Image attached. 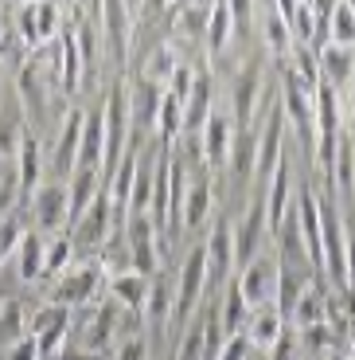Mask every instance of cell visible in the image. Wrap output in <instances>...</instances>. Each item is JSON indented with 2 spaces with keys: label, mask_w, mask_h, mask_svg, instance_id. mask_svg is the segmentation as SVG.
<instances>
[{
  "label": "cell",
  "mask_w": 355,
  "mask_h": 360,
  "mask_svg": "<svg viewBox=\"0 0 355 360\" xmlns=\"http://www.w3.org/2000/svg\"><path fill=\"white\" fill-rule=\"evenodd\" d=\"M246 352H250L246 333H234V337L222 341V349H219V356H215V360H246Z\"/></svg>",
  "instance_id": "c3c4849f"
},
{
  "label": "cell",
  "mask_w": 355,
  "mask_h": 360,
  "mask_svg": "<svg viewBox=\"0 0 355 360\" xmlns=\"http://www.w3.org/2000/svg\"><path fill=\"white\" fill-rule=\"evenodd\" d=\"M262 36H266V51L274 59H289V51H293V32H289V20H285L281 4H269L262 12Z\"/></svg>",
  "instance_id": "484cf974"
},
{
  "label": "cell",
  "mask_w": 355,
  "mask_h": 360,
  "mask_svg": "<svg viewBox=\"0 0 355 360\" xmlns=\"http://www.w3.org/2000/svg\"><path fill=\"white\" fill-rule=\"evenodd\" d=\"M184 196H187V169L180 157H172V172H168V235L172 239L184 227Z\"/></svg>",
  "instance_id": "1f68e13d"
},
{
  "label": "cell",
  "mask_w": 355,
  "mask_h": 360,
  "mask_svg": "<svg viewBox=\"0 0 355 360\" xmlns=\"http://www.w3.org/2000/svg\"><path fill=\"white\" fill-rule=\"evenodd\" d=\"M39 63H24L20 67V94H24V106L27 114L43 117L47 114V94H43V82H39Z\"/></svg>",
  "instance_id": "836d02e7"
},
{
  "label": "cell",
  "mask_w": 355,
  "mask_h": 360,
  "mask_svg": "<svg viewBox=\"0 0 355 360\" xmlns=\"http://www.w3.org/2000/svg\"><path fill=\"white\" fill-rule=\"evenodd\" d=\"M285 122H293L304 153H316V86H304L289 67H285V98H281Z\"/></svg>",
  "instance_id": "6da1fadb"
},
{
  "label": "cell",
  "mask_w": 355,
  "mask_h": 360,
  "mask_svg": "<svg viewBox=\"0 0 355 360\" xmlns=\"http://www.w3.org/2000/svg\"><path fill=\"white\" fill-rule=\"evenodd\" d=\"M207 12H211V4H187V8H172V16H176V32L187 39H203L207 32Z\"/></svg>",
  "instance_id": "60d3db41"
},
{
  "label": "cell",
  "mask_w": 355,
  "mask_h": 360,
  "mask_svg": "<svg viewBox=\"0 0 355 360\" xmlns=\"http://www.w3.org/2000/svg\"><path fill=\"white\" fill-rule=\"evenodd\" d=\"M211 184L207 180H196L184 196V227H203L207 212H211Z\"/></svg>",
  "instance_id": "74e56055"
},
{
  "label": "cell",
  "mask_w": 355,
  "mask_h": 360,
  "mask_svg": "<svg viewBox=\"0 0 355 360\" xmlns=\"http://www.w3.org/2000/svg\"><path fill=\"white\" fill-rule=\"evenodd\" d=\"M254 145H257V134L254 129H246V134H234V145H231V169H234V176L246 184L250 176H254Z\"/></svg>",
  "instance_id": "f35d334b"
},
{
  "label": "cell",
  "mask_w": 355,
  "mask_h": 360,
  "mask_svg": "<svg viewBox=\"0 0 355 360\" xmlns=\"http://www.w3.org/2000/svg\"><path fill=\"white\" fill-rule=\"evenodd\" d=\"M316 67H320V82H324V86H332L336 94H347V86L355 82V47L320 44L316 47Z\"/></svg>",
  "instance_id": "8fae6325"
},
{
  "label": "cell",
  "mask_w": 355,
  "mask_h": 360,
  "mask_svg": "<svg viewBox=\"0 0 355 360\" xmlns=\"http://www.w3.org/2000/svg\"><path fill=\"white\" fill-rule=\"evenodd\" d=\"M203 255H207V282H231V270H234V227L227 219L211 227L203 243Z\"/></svg>",
  "instance_id": "4fadbf2b"
},
{
  "label": "cell",
  "mask_w": 355,
  "mask_h": 360,
  "mask_svg": "<svg viewBox=\"0 0 355 360\" xmlns=\"http://www.w3.org/2000/svg\"><path fill=\"white\" fill-rule=\"evenodd\" d=\"M67 325H71V314H67V306H59V302L43 306L36 317H32V321H27V337H36L39 356H47V352H59L62 337H67Z\"/></svg>",
  "instance_id": "9a60e30c"
},
{
  "label": "cell",
  "mask_w": 355,
  "mask_h": 360,
  "mask_svg": "<svg viewBox=\"0 0 355 360\" xmlns=\"http://www.w3.org/2000/svg\"><path fill=\"white\" fill-rule=\"evenodd\" d=\"M109 294H114V302H121L125 309L141 314L145 297H149V278L137 274V270H117L114 278H109Z\"/></svg>",
  "instance_id": "83f0119b"
},
{
  "label": "cell",
  "mask_w": 355,
  "mask_h": 360,
  "mask_svg": "<svg viewBox=\"0 0 355 360\" xmlns=\"http://www.w3.org/2000/svg\"><path fill=\"white\" fill-rule=\"evenodd\" d=\"M199 145H203V165L207 169H222L231 161V145H234V122L231 114H219L211 110V117L199 129Z\"/></svg>",
  "instance_id": "7c38bea8"
},
{
  "label": "cell",
  "mask_w": 355,
  "mask_h": 360,
  "mask_svg": "<svg viewBox=\"0 0 355 360\" xmlns=\"http://www.w3.org/2000/svg\"><path fill=\"white\" fill-rule=\"evenodd\" d=\"M231 39H234V12H231V4H211V12H207V32H203L207 55L219 59V55L231 47Z\"/></svg>",
  "instance_id": "4316f807"
},
{
  "label": "cell",
  "mask_w": 355,
  "mask_h": 360,
  "mask_svg": "<svg viewBox=\"0 0 355 360\" xmlns=\"http://www.w3.org/2000/svg\"><path fill=\"white\" fill-rule=\"evenodd\" d=\"M32 212H36L43 231H62V224H71L67 216V184H39V192L32 196Z\"/></svg>",
  "instance_id": "ffe728a7"
},
{
  "label": "cell",
  "mask_w": 355,
  "mask_h": 360,
  "mask_svg": "<svg viewBox=\"0 0 355 360\" xmlns=\"http://www.w3.org/2000/svg\"><path fill=\"white\" fill-rule=\"evenodd\" d=\"M114 306H102L98 314H94V325H90V333H86V349L90 352H102L109 349V341H114Z\"/></svg>",
  "instance_id": "7bdbcfd3"
},
{
  "label": "cell",
  "mask_w": 355,
  "mask_h": 360,
  "mask_svg": "<svg viewBox=\"0 0 355 360\" xmlns=\"http://www.w3.org/2000/svg\"><path fill=\"white\" fill-rule=\"evenodd\" d=\"M20 239H24V227H20L12 216H8V219H0V262L8 259V255H16Z\"/></svg>",
  "instance_id": "bcb514c9"
},
{
  "label": "cell",
  "mask_w": 355,
  "mask_h": 360,
  "mask_svg": "<svg viewBox=\"0 0 355 360\" xmlns=\"http://www.w3.org/2000/svg\"><path fill=\"white\" fill-rule=\"evenodd\" d=\"M109 231H114V204H109V192L102 188L94 196V204L86 207V216L79 224H71V239H74V247L94 251V247H106Z\"/></svg>",
  "instance_id": "52a82bcc"
},
{
  "label": "cell",
  "mask_w": 355,
  "mask_h": 360,
  "mask_svg": "<svg viewBox=\"0 0 355 360\" xmlns=\"http://www.w3.org/2000/svg\"><path fill=\"white\" fill-rule=\"evenodd\" d=\"M289 192H293V176H289V161L281 157V165L274 169V176L266 180L262 200H266V227L269 231H281L285 216H289Z\"/></svg>",
  "instance_id": "ac0fdd59"
},
{
  "label": "cell",
  "mask_w": 355,
  "mask_h": 360,
  "mask_svg": "<svg viewBox=\"0 0 355 360\" xmlns=\"http://www.w3.org/2000/svg\"><path fill=\"white\" fill-rule=\"evenodd\" d=\"M98 278H102L98 266H79V270H71V274H62V282L55 286V302H59V306H82V302L94 297Z\"/></svg>",
  "instance_id": "cb8c5ba5"
},
{
  "label": "cell",
  "mask_w": 355,
  "mask_h": 360,
  "mask_svg": "<svg viewBox=\"0 0 355 360\" xmlns=\"http://www.w3.org/2000/svg\"><path fill=\"white\" fill-rule=\"evenodd\" d=\"M289 321H293L297 333H301V329H312V325H324L328 321V294H324L320 286H304V294L293 306Z\"/></svg>",
  "instance_id": "f1b7e54d"
},
{
  "label": "cell",
  "mask_w": 355,
  "mask_h": 360,
  "mask_svg": "<svg viewBox=\"0 0 355 360\" xmlns=\"http://www.w3.org/2000/svg\"><path fill=\"white\" fill-rule=\"evenodd\" d=\"M102 165H106V122H102V110H94V114H86V122H82L79 169L102 172Z\"/></svg>",
  "instance_id": "603a6c76"
},
{
  "label": "cell",
  "mask_w": 355,
  "mask_h": 360,
  "mask_svg": "<svg viewBox=\"0 0 355 360\" xmlns=\"http://www.w3.org/2000/svg\"><path fill=\"white\" fill-rule=\"evenodd\" d=\"M234 282H239V294H242V302H246L250 309L269 306V302H274V286H277V262L257 255L250 266L239 270V278Z\"/></svg>",
  "instance_id": "30bf717a"
},
{
  "label": "cell",
  "mask_w": 355,
  "mask_h": 360,
  "mask_svg": "<svg viewBox=\"0 0 355 360\" xmlns=\"http://www.w3.org/2000/svg\"><path fill=\"white\" fill-rule=\"evenodd\" d=\"M172 306H176V286L156 274V282H149V297H145V309L152 314V325H156V329L172 317Z\"/></svg>",
  "instance_id": "d590c367"
},
{
  "label": "cell",
  "mask_w": 355,
  "mask_h": 360,
  "mask_svg": "<svg viewBox=\"0 0 355 360\" xmlns=\"http://www.w3.org/2000/svg\"><path fill=\"white\" fill-rule=\"evenodd\" d=\"M98 192H102V172H94V169L71 172V180H67V216H71V224H79L86 216V207L94 204Z\"/></svg>",
  "instance_id": "44dd1931"
},
{
  "label": "cell",
  "mask_w": 355,
  "mask_h": 360,
  "mask_svg": "<svg viewBox=\"0 0 355 360\" xmlns=\"http://www.w3.org/2000/svg\"><path fill=\"white\" fill-rule=\"evenodd\" d=\"M328 360H351V356H344V352L336 349V352H328Z\"/></svg>",
  "instance_id": "db71d44e"
},
{
  "label": "cell",
  "mask_w": 355,
  "mask_h": 360,
  "mask_svg": "<svg viewBox=\"0 0 355 360\" xmlns=\"http://www.w3.org/2000/svg\"><path fill=\"white\" fill-rule=\"evenodd\" d=\"M71 255H74V239L71 231H59L47 243V259H43V278H62L67 266H71Z\"/></svg>",
  "instance_id": "8d00e7d4"
},
{
  "label": "cell",
  "mask_w": 355,
  "mask_h": 360,
  "mask_svg": "<svg viewBox=\"0 0 355 360\" xmlns=\"http://www.w3.org/2000/svg\"><path fill=\"white\" fill-rule=\"evenodd\" d=\"M160 102H164V86H156L152 79L137 75L129 82V117L141 134H156V117H160Z\"/></svg>",
  "instance_id": "5bb4252c"
},
{
  "label": "cell",
  "mask_w": 355,
  "mask_h": 360,
  "mask_svg": "<svg viewBox=\"0 0 355 360\" xmlns=\"http://www.w3.org/2000/svg\"><path fill=\"white\" fill-rule=\"evenodd\" d=\"M149 204H152V165L141 161L137 165V180H133V196H129V219L149 216Z\"/></svg>",
  "instance_id": "b9f144b4"
},
{
  "label": "cell",
  "mask_w": 355,
  "mask_h": 360,
  "mask_svg": "<svg viewBox=\"0 0 355 360\" xmlns=\"http://www.w3.org/2000/svg\"><path fill=\"white\" fill-rule=\"evenodd\" d=\"M125 247L133 251V270L149 278L156 270V231H152L149 216H133L125 224Z\"/></svg>",
  "instance_id": "e0dca14e"
},
{
  "label": "cell",
  "mask_w": 355,
  "mask_h": 360,
  "mask_svg": "<svg viewBox=\"0 0 355 360\" xmlns=\"http://www.w3.org/2000/svg\"><path fill=\"white\" fill-rule=\"evenodd\" d=\"M102 122H106V165L102 172L114 176V169L121 165L125 157V141H129V126H133V117H129V82L125 75L109 86L106 94V110H102Z\"/></svg>",
  "instance_id": "7a4b0ae2"
},
{
  "label": "cell",
  "mask_w": 355,
  "mask_h": 360,
  "mask_svg": "<svg viewBox=\"0 0 355 360\" xmlns=\"http://www.w3.org/2000/svg\"><path fill=\"white\" fill-rule=\"evenodd\" d=\"M293 345H297V337L289 333V329H285L281 341L274 345V360H293Z\"/></svg>",
  "instance_id": "f907efd6"
},
{
  "label": "cell",
  "mask_w": 355,
  "mask_h": 360,
  "mask_svg": "<svg viewBox=\"0 0 355 360\" xmlns=\"http://www.w3.org/2000/svg\"><path fill=\"white\" fill-rule=\"evenodd\" d=\"M16 255H20V278H24V282L43 278V259H47L43 235H39V231H24V239H20Z\"/></svg>",
  "instance_id": "d6a6232c"
},
{
  "label": "cell",
  "mask_w": 355,
  "mask_h": 360,
  "mask_svg": "<svg viewBox=\"0 0 355 360\" xmlns=\"http://www.w3.org/2000/svg\"><path fill=\"white\" fill-rule=\"evenodd\" d=\"M98 27L102 39L109 47V59L114 63H125L129 59V47H133V27H137V8L133 4H102L98 8Z\"/></svg>",
  "instance_id": "277c9868"
},
{
  "label": "cell",
  "mask_w": 355,
  "mask_h": 360,
  "mask_svg": "<svg viewBox=\"0 0 355 360\" xmlns=\"http://www.w3.org/2000/svg\"><path fill=\"white\" fill-rule=\"evenodd\" d=\"M301 341H304V349L312 352V360L316 356H328V352H336V333L328 329V321L324 325H312V329H301Z\"/></svg>",
  "instance_id": "f6af8a7d"
},
{
  "label": "cell",
  "mask_w": 355,
  "mask_h": 360,
  "mask_svg": "<svg viewBox=\"0 0 355 360\" xmlns=\"http://www.w3.org/2000/svg\"><path fill=\"white\" fill-rule=\"evenodd\" d=\"M257 98H262V67L246 63L239 67L234 75V90H231V122H234V134H246L254 129L250 122L257 117Z\"/></svg>",
  "instance_id": "8992f818"
},
{
  "label": "cell",
  "mask_w": 355,
  "mask_h": 360,
  "mask_svg": "<svg viewBox=\"0 0 355 360\" xmlns=\"http://www.w3.org/2000/svg\"><path fill=\"white\" fill-rule=\"evenodd\" d=\"M347 290H355V235H347Z\"/></svg>",
  "instance_id": "816d5d0a"
},
{
  "label": "cell",
  "mask_w": 355,
  "mask_h": 360,
  "mask_svg": "<svg viewBox=\"0 0 355 360\" xmlns=\"http://www.w3.org/2000/svg\"><path fill=\"white\" fill-rule=\"evenodd\" d=\"M0 360H39V345H36V337H16V341H12V349L4 352V356Z\"/></svg>",
  "instance_id": "7dc6e473"
},
{
  "label": "cell",
  "mask_w": 355,
  "mask_h": 360,
  "mask_svg": "<svg viewBox=\"0 0 355 360\" xmlns=\"http://www.w3.org/2000/svg\"><path fill=\"white\" fill-rule=\"evenodd\" d=\"M149 356V345L141 341V337H129V341L117 349V360H145Z\"/></svg>",
  "instance_id": "681fc988"
},
{
  "label": "cell",
  "mask_w": 355,
  "mask_h": 360,
  "mask_svg": "<svg viewBox=\"0 0 355 360\" xmlns=\"http://www.w3.org/2000/svg\"><path fill=\"white\" fill-rule=\"evenodd\" d=\"M82 122H86L82 110H67V114H62V129H59V137H55V169H59V176H67V180H71V172L79 169Z\"/></svg>",
  "instance_id": "2e32d148"
},
{
  "label": "cell",
  "mask_w": 355,
  "mask_h": 360,
  "mask_svg": "<svg viewBox=\"0 0 355 360\" xmlns=\"http://www.w3.org/2000/svg\"><path fill=\"white\" fill-rule=\"evenodd\" d=\"M168 172H172V157L152 169V204H149V219L156 235H168Z\"/></svg>",
  "instance_id": "f546056e"
},
{
  "label": "cell",
  "mask_w": 355,
  "mask_h": 360,
  "mask_svg": "<svg viewBox=\"0 0 355 360\" xmlns=\"http://www.w3.org/2000/svg\"><path fill=\"white\" fill-rule=\"evenodd\" d=\"M309 360H312V356H309Z\"/></svg>",
  "instance_id": "9f6ffc18"
},
{
  "label": "cell",
  "mask_w": 355,
  "mask_h": 360,
  "mask_svg": "<svg viewBox=\"0 0 355 360\" xmlns=\"http://www.w3.org/2000/svg\"><path fill=\"white\" fill-rule=\"evenodd\" d=\"M176 67H180V59H176V51H172V44H160V47H152L149 51V67H145V79H152L156 86H168V79L176 75Z\"/></svg>",
  "instance_id": "ab89813d"
},
{
  "label": "cell",
  "mask_w": 355,
  "mask_h": 360,
  "mask_svg": "<svg viewBox=\"0 0 355 360\" xmlns=\"http://www.w3.org/2000/svg\"><path fill=\"white\" fill-rule=\"evenodd\" d=\"M211 75L207 71H196V79H192V94H187L184 102V129L187 134H199L203 129V122L211 117Z\"/></svg>",
  "instance_id": "d4e9b609"
},
{
  "label": "cell",
  "mask_w": 355,
  "mask_h": 360,
  "mask_svg": "<svg viewBox=\"0 0 355 360\" xmlns=\"http://www.w3.org/2000/svg\"><path fill=\"white\" fill-rule=\"evenodd\" d=\"M0 309H8V294L4 290H0Z\"/></svg>",
  "instance_id": "11a10c76"
},
{
  "label": "cell",
  "mask_w": 355,
  "mask_h": 360,
  "mask_svg": "<svg viewBox=\"0 0 355 360\" xmlns=\"http://www.w3.org/2000/svg\"><path fill=\"white\" fill-rule=\"evenodd\" d=\"M328 44L355 47V4H332L328 8Z\"/></svg>",
  "instance_id": "e575fe53"
},
{
  "label": "cell",
  "mask_w": 355,
  "mask_h": 360,
  "mask_svg": "<svg viewBox=\"0 0 355 360\" xmlns=\"http://www.w3.org/2000/svg\"><path fill=\"white\" fill-rule=\"evenodd\" d=\"M281 333H285V317L277 314L274 302H269V306L250 309V321H246V341H250V349H274V345L281 341Z\"/></svg>",
  "instance_id": "7402d4cb"
},
{
  "label": "cell",
  "mask_w": 355,
  "mask_h": 360,
  "mask_svg": "<svg viewBox=\"0 0 355 360\" xmlns=\"http://www.w3.org/2000/svg\"><path fill=\"white\" fill-rule=\"evenodd\" d=\"M293 216H297V231H301V243H304V259L312 262V270H324V231H320V192L301 188L297 192V207H293Z\"/></svg>",
  "instance_id": "5b68a950"
},
{
  "label": "cell",
  "mask_w": 355,
  "mask_h": 360,
  "mask_svg": "<svg viewBox=\"0 0 355 360\" xmlns=\"http://www.w3.org/2000/svg\"><path fill=\"white\" fill-rule=\"evenodd\" d=\"M203 290H207V255H203V247H192L184 259V270H180V282H176V306H172V321L180 329H187V317L196 314Z\"/></svg>",
  "instance_id": "3957f363"
},
{
  "label": "cell",
  "mask_w": 355,
  "mask_h": 360,
  "mask_svg": "<svg viewBox=\"0 0 355 360\" xmlns=\"http://www.w3.org/2000/svg\"><path fill=\"white\" fill-rule=\"evenodd\" d=\"M36 32H39V47L55 44L62 32V8L55 4H36Z\"/></svg>",
  "instance_id": "ee69618b"
},
{
  "label": "cell",
  "mask_w": 355,
  "mask_h": 360,
  "mask_svg": "<svg viewBox=\"0 0 355 360\" xmlns=\"http://www.w3.org/2000/svg\"><path fill=\"white\" fill-rule=\"evenodd\" d=\"M16 180H20V196L32 200L39 192V172H43V153H39V141L27 129H20V145H16Z\"/></svg>",
  "instance_id": "d6986e66"
},
{
  "label": "cell",
  "mask_w": 355,
  "mask_h": 360,
  "mask_svg": "<svg viewBox=\"0 0 355 360\" xmlns=\"http://www.w3.org/2000/svg\"><path fill=\"white\" fill-rule=\"evenodd\" d=\"M347 122L355 126V82L347 86Z\"/></svg>",
  "instance_id": "f5cc1de1"
},
{
  "label": "cell",
  "mask_w": 355,
  "mask_h": 360,
  "mask_svg": "<svg viewBox=\"0 0 355 360\" xmlns=\"http://www.w3.org/2000/svg\"><path fill=\"white\" fill-rule=\"evenodd\" d=\"M285 114H281V102H277L274 110H269L266 126H257L262 134H257V145H254V180L266 188V180L274 176V169L281 165V134H285Z\"/></svg>",
  "instance_id": "ba28073f"
},
{
  "label": "cell",
  "mask_w": 355,
  "mask_h": 360,
  "mask_svg": "<svg viewBox=\"0 0 355 360\" xmlns=\"http://www.w3.org/2000/svg\"><path fill=\"white\" fill-rule=\"evenodd\" d=\"M304 286L309 282L297 274L293 266H285V262H277V286H274V306H277V314L289 321V314H293V306L301 302V294H304Z\"/></svg>",
  "instance_id": "4dcf8cb0"
},
{
  "label": "cell",
  "mask_w": 355,
  "mask_h": 360,
  "mask_svg": "<svg viewBox=\"0 0 355 360\" xmlns=\"http://www.w3.org/2000/svg\"><path fill=\"white\" fill-rule=\"evenodd\" d=\"M266 200L257 196L254 204L246 207V216H242V224L234 227V266H250V262L262 255V235H266Z\"/></svg>",
  "instance_id": "9c48e42d"
}]
</instances>
